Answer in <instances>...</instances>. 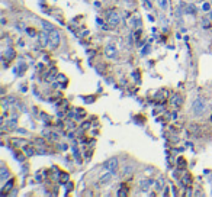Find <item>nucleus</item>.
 Here are the masks:
<instances>
[{
  "instance_id": "9d476101",
  "label": "nucleus",
  "mask_w": 212,
  "mask_h": 197,
  "mask_svg": "<svg viewBox=\"0 0 212 197\" xmlns=\"http://www.w3.org/2000/svg\"><path fill=\"white\" fill-rule=\"evenodd\" d=\"M125 185H122V189H121V191L118 193V196H127V191H125Z\"/></svg>"
},
{
  "instance_id": "9b49d317",
  "label": "nucleus",
  "mask_w": 212,
  "mask_h": 197,
  "mask_svg": "<svg viewBox=\"0 0 212 197\" xmlns=\"http://www.w3.org/2000/svg\"><path fill=\"white\" fill-rule=\"evenodd\" d=\"M186 13H195V9L189 4V6H186Z\"/></svg>"
},
{
  "instance_id": "0eeeda50",
  "label": "nucleus",
  "mask_w": 212,
  "mask_h": 197,
  "mask_svg": "<svg viewBox=\"0 0 212 197\" xmlns=\"http://www.w3.org/2000/svg\"><path fill=\"white\" fill-rule=\"evenodd\" d=\"M157 3L163 10H166V9L169 7V0H157Z\"/></svg>"
},
{
  "instance_id": "6e6552de",
  "label": "nucleus",
  "mask_w": 212,
  "mask_h": 197,
  "mask_svg": "<svg viewBox=\"0 0 212 197\" xmlns=\"http://www.w3.org/2000/svg\"><path fill=\"white\" fill-rule=\"evenodd\" d=\"M106 54L109 55V57H113V55H115V46L113 45H108V46H106Z\"/></svg>"
},
{
  "instance_id": "7ed1b4c3",
  "label": "nucleus",
  "mask_w": 212,
  "mask_h": 197,
  "mask_svg": "<svg viewBox=\"0 0 212 197\" xmlns=\"http://www.w3.org/2000/svg\"><path fill=\"white\" fill-rule=\"evenodd\" d=\"M58 45H60V34L55 29H51V32H50V46L57 48Z\"/></svg>"
},
{
  "instance_id": "1a4fd4ad",
  "label": "nucleus",
  "mask_w": 212,
  "mask_h": 197,
  "mask_svg": "<svg viewBox=\"0 0 212 197\" xmlns=\"http://www.w3.org/2000/svg\"><path fill=\"white\" fill-rule=\"evenodd\" d=\"M171 103L173 105H176V106H180V103H182V99L179 96H174V99H171Z\"/></svg>"
},
{
  "instance_id": "423d86ee",
  "label": "nucleus",
  "mask_w": 212,
  "mask_h": 197,
  "mask_svg": "<svg viewBox=\"0 0 212 197\" xmlns=\"http://www.w3.org/2000/svg\"><path fill=\"white\" fill-rule=\"evenodd\" d=\"M9 178V171L6 167H2L0 168V180L2 181H6Z\"/></svg>"
},
{
  "instance_id": "39448f33",
  "label": "nucleus",
  "mask_w": 212,
  "mask_h": 197,
  "mask_svg": "<svg viewBox=\"0 0 212 197\" xmlns=\"http://www.w3.org/2000/svg\"><path fill=\"white\" fill-rule=\"evenodd\" d=\"M108 21H109V23L112 26H116V25H119V15L118 13H115V12H110L109 13V17H108Z\"/></svg>"
},
{
  "instance_id": "20e7f679",
  "label": "nucleus",
  "mask_w": 212,
  "mask_h": 197,
  "mask_svg": "<svg viewBox=\"0 0 212 197\" xmlns=\"http://www.w3.org/2000/svg\"><path fill=\"white\" fill-rule=\"evenodd\" d=\"M112 177H113V172L109 171L108 174H103L102 177H100V180H99V185H105L108 184V183H110L112 181Z\"/></svg>"
},
{
  "instance_id": "f257e3e1",
  "label": "nucleus",
  "mask_w": 212,
  "mask_h": 197,
  "mask_svg": "<svg viewBox=\"0 0 212 197\" xmlns=\"http://www.w3.org/2000/svg\"><path fill=\"white\" fill-rule=\"evenodd\" d=\"M192 110H193V113H195L196 116L204 115L205 110H206V100H205L204 97H198V99L193 101V105H192Z\"/></svg>"
},
{
  "instance_id": "f03ea898",
  "label": "nucleus",
  "mask_w": 212,
  "mask_h": 197,
  "mask_svg": "<svg viewBox=\"0 0 212 197\" xmlns=\"http://www.w3.org/2000/svg\"><path fill=\"white\" fill-rule=\"evenodd\" d=\"M118 165H119V162H118V159L116 158H109L108 161H105V164H103V167H105L108 171H112V172H115L116 170H118Z\"/></svg>"
}]
</instances>
